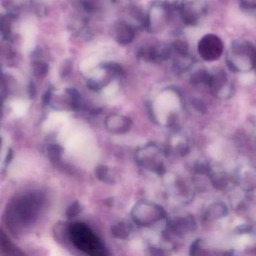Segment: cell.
I'll use <instances>...</instances> for the list:
<instances>
[{"instance_id":"6da1fadb","label":"cell","mask_w":256,"mask_h":256,"mask_svg":"<svg viewBox=\"0 0 256 256\" xmlns=\"http://www.w3.org/2000/svg\"><path fill=\"white\" fill-rule=\"evenodd\" d=\"M41 206L40 198L34 194L16 199L8 205L6 221L12 230L29 226L35 220Z\"/></svg>"},{"instance_id":"7a4b0ae2","label":"cell","mask_w":256,"mask_h":256,"mask_svg":"<svg viewBox=\"0 0 256 256\" xmlns=\"http://www.w3.org/2000/svg\"><path fill=\"white\" fill-rule=\"evenodd\" d=\"M256 50L246 40H236L230 44L226 55V64L234 72H248L254 70Z\"/></svg>"},{"instance_id":"3957f363","label":"cell","mask_w":256,"mask_h":256,"mask_svg":"<svg viewBox=\"0 0 256 256\" xmlns=\"http://www.w3.org/2000/svg\"><path fill=\"white\" fill-rule=\"evenodd\" d=\"M68 235L73 245L83 252L92 256H107V252L98 236L84 223L71 224Z\"/></svg>"},{"instance_id":"277c9868","label":"cell","mask_w":256,"mask_h":256,"mask_svg":"<svg viewBox=\"0 0 256 256\" xmlns=\"http://www.w3.org/2000/svg\"><path fill=\"white\" fill-rule=\"evenodd\" d=\"M164 154L156 144L149 143L136 150L134 158L138 164L152 173L162 175L166 172Z\"/></svg>"},{"instance_id":"5b68a950","label":"cell","mask_w":256,"mask_h":256,"mask_svg":"<svg viewBox=\"0 0 256 256\" xmlns=\"http://www.w3.org/2000/svg\"><path fill=\"white\" fill-rule=\"evenodd\" d=\"M132 218L140 227H150L163 220L166 212L162 206L155 202L140 200L133 206Z\"/></svg>"},{"instance_id":"8992f818","label":"cell","mask_w":256,"mask_h":256,"mask_svg":"<svg viewBox=\"0 0 256 256\" xmlns=\"http://www.w3.org/2000/svg\"><path fill=\"white\" fill-rule=\"evenodd\" d=\"M206 0H184L179 6L181 18L185 24L196 26L208 12Z\"/></svg>"},{"instance_id":"52a82bcc","label":"cell","mask_w":256,"mask_h":256,"mask_svg":"<svg viewBox=\"0 0 256 256\" xmlns=\"http://www.w3.org/2000/svg\"><path fill=\"white\" fill-rule=\"evenodd\" d=\"M170 5L156 2L150 8L146 16L145 28L150 32L161 30L168 22L170 14Z\"/></svg>"},{"instance_id":"ba28073f","label":"cell","mask_w":256,"mask_h":256,"mask_svg":"<svg viewBox=\"0 0 256 256\" xmlns=\"http://www.w3.org/2000/svg\"><path fill=\"white\" fill-rule=\"evenodd\" d=\"M224 44L220 37L214 34H208L200 38L198 44V52L202 59L215 61L222 54Z\"/></svg>"},{"instance_id":"9c48e42d","label":"cell","mask_w":256,"mask_h":256,"mask_svg":"<svg viewBox=\"0 0 256 256\" xmlns=\"http://www.w3.org/2000/svg\"><path fill=\"white\" fill-rule=\"evenodd\" d=\"M211 94L218 100H227L232 96L233 86L224 72L218 71L210 74L208 85Z\"/></svg>"},{"instance_id":"30bf717a","label":"cell","mask_w":256,"mask_h":256,"mask_svg":"<svg viewBox=\"0 0 256 256\" xmlns=\"http://www.w3.org/2000/svg\"><path fill=\"white\" fill-rule=\"evenodd\" d=\"M196 222L191 214H178L169 218L168 221V230L173 235L178 236H185L196 230Z\"/></svg>"},{"instance_id":"8fae6325","label":"cell","mask_w":256,"mask_h":256,"mask_svg":"<svg viewBox=\"0 0 256 256\" xmlns=\"http://www.w3.org/2000/svg\"><path fill=\"white\" fill-rule=\"evenodd\" d=\"M104 126L109 132L122 134L128 132L132 130L133 122L128 116L118 114H112L106 118Z\"/></svg>"},{"instance_id":"7c38bea8","label":"cell","mask_w":256,"mask_h":256,"mask_svg":"<svg viewBox=\"0 0 256 256\" xmlns=\"http://www.w3.org/2000/svg\"><path fill=\"white\" fill-rule=\"evenodd\" d=\"M112 36L118 44L126 46L132 42L136 37V30L126 22L120 20L114 25Z\"/></svg>"},{"instance_id":"4fadbf2b","label":"cell","mask_w":256,"mask_h":256,"mask_svg":"<svg viewBox=\"0 0 256 256\" xmlns=\"http://www.w3.org/2000/svg\"><path fill=\"white\" fill-rule=\"evenodd\" d=\"M168 150L176 156H185L190 152L188 138L182 133H174L168 140Z\"/></svg>"},{"instance_id":"5bb4252c","label":"cell","mask_w":256,"mask_h":256,"mask_svg":"<svg viewBox=\"0 0 256 256\" xmlns=\"http://www.w3.org/2000/svg\"><path fill=\"white\" fill-rule=\"evenodd\" d=\"M175 196L184 203L192 202L194 196L193 184L186 178H178L174 184Z\"/></svg>"},{"instance_id":"9a60e30c","label":"cell","mask_w":256,"mask_h":256,"mask_svg":"<svg viewBox=\"0 0 256 256\" xmlns=\"http://www.w3.org/2000/svg\"><path fill=\"white\" fill-rule=\"evenodd\" d=\"M238 180L245 191H252L256 186V170L251 166H244L238 172Z\"/></svg>"},{"instance_id":"2e32d148","label":"cell","mask_w":256,"mask_h":256,"mask_svg":"<svg viewBox=\"0 0 256 256\" xmlns=\"http://www.w3.org/2000/svg\"><path fill=\"white\" fill-rule=\"evenodd\" d=\"M228 208L222 202H214L206 208L204 214V220L206 222H215L227 216Z\"/></svg>"},{"instance_id":"e0dca14e","label":"cell","mask_w":256,"mask_h":256,"mask_svg":"<svg viewBox=\"0 0 256 256\" xmlns=\"http://www.w3.org/2000/svg\"><path fill=\"white\" fill-rule=\"evenodd\" d=\"M208 175L210 178L212 185L218 190H224L229 185L230 179L224 170L220 168H212L210 167Z\"/></svg>"},{"instance_id":"ac0fdd59","label":"cell","mask_w":256,"mask_h":256,"mask_svg":"<svg viewBox=\"0 0 256 256\" xmlns=\"http://www.w3.org/2000/svg\"><path fill=\"white\" fill-rule=\"evenodd\" d=\"M176 55V58L173 64L174 71L176 74H182L191 68L193 64V59L190 54Z\"/></svg>"},{"instance_id":"d6986e66","label":"cell","mask_w":256,"mask_h":256,"mask_svg":"<svg viewBox=\"0 0 256 256\" xmlns=\"http://www.w3.org/2000/svg\"><path fill=\"white\" fill-rule=\"evenodd\" d=\"M132 230V226L127 221L118 222L112 227V234L118 239H127L131 234Z\"/></svg>"},{"instance_id":"ffe728a7","label":"cell","mask_w":256,"mask_h":256,"mask_svg":"<svg viewBox=\"0 0 256 256\" xmlns=\"http://www.w3.org/2000/svg\"><path fill=\"white\" fill-rule=\"evenodd\" d=\"M138 58L145 62H158L157 60L156 47V46H144L139 50Z\"/></svg>"},{"instance_id":"44dd1931","label":"cell","mask_w":256,"mask_h":256,"mask_svg":"<svg viewBox=\"0 0 256 256\" xmlns=\"http://www.w3.org/2000/svg\"><path fill=\"white\" fill-rule=\"evenodd\" d=\"M96 174L100 180L106 182V184H114L115 180L112 170L110 168L104 164H100L96 168Z\"/></svg>"},{"instance_id":"7402d4cb","label":"cell","mask_w":256,"mask_h":256,"mask_svg":"<svg viewBox=\"0 0 256 256\" xmlns=\"http://www.w3.org/2000/svg\"><path fill=\"white\" fill-rule=\"evenodd\" d=\"M210 73L205 70H199L192 74L190 78V83L192 84L199 86V85H206L209 84Z\"/></svg>"},{"instance_id":"603a6c76","label":"cell","mask_w":256,"mask_h":256,"mask_svg":"<svg viewBox=\"0 0 256 256\" xmlns=\"http://www.w3.org/2000/svg\"><path fill=\"white\" fill-rule=\"evenodd\" d=\"M102 68L108 72L112 76H124V70L120 64L114 62H108L102 64Z\"/></svg>"},{"instance_id":"cb8c5ba5","label":"cell","mask_w":256,"mask_h":256,"mask_svg":"<svg viewBox=\"0 0 256 256\" xmlns=\"http://www.w3.org/2000/svg\"><path fill=\"white\" fill-rule=\"evenodd\" d=\"M172 52H174L176 54H190V48L188 44L182 40H176L172 44Z\"/></svg>"},{"instance_id":"d4e9b609","label":"cell","mask_w":256,"mask_h":256,"mask_svg":"<svg viewBox=\"0 0 256 256\" xmlns=\"http://www.w3.org/2000/svg\"><path fill=\"white\" fill-rule=\"evenodd\" d=\"M0 248H2V251L6 252V253L12 251L14 254V246L10 242V240L8 239V236L6 235V234L2 230H0Z\"/></svg>"},{"instance_id":"484cf974","label":"cell","mask_w":256,"mask_h":256,"mask_svg":"<svg viewBox=\"0 0 256 256\" xmlns=\"http://www.w3.org/2000/svg\"><path fill=\"white\" fill-rule=\"evenodd\" d=\"M12 30V18L10 16H2L0 18V32L4 36L10 35Z\"/></svg>"},{"instance_id":"4316f807","label":"cell","mask_w":256,"mask_h":256,"mask_svg":"<svg viewBox=\"0 0 256 256\" xmlns=\"http://www.w3.org/2000/svg\"><path fill=\"white\" fill-rule=\"evenodd\" d=\"M48 71V66L46 62H36L34 66V74L37 76L46 74Z\"/></svg>"},{"instance_id":"83f0119b","label":"cell","mask_w":256,"mask_h":256,"mask_svg":"<svg viewBox=\"0 0 256 256\" xmlns=\"http://www.w3.org/2000/svg\"><path fill=\"white\" fill-rule=\"evenodd\" d=\"M210 167V166L206 162H198L194 164V170L196 174H208Z\"/></svg>"},{"instance_id":"f1b7e54d","label":"cell","mask_w":256,"mask_h":256,"mask_svg":"<svg viewBox=\"0 0 256 256\" xmlns=\"http://www.w3.org/2000/svg\"><path fill=\"white\" fill-rule=\"evenodd\" d=\"M192 106L196 109L197 112L200 114L206 113L208 110L206 104H205L204 102L200 98H194L192 100Z\"/></svg>"},{"instance_id":"f546056e","label":"cell","mask_w":256,"mask_h":256,"mask_svg":"<svg viewBox=\"0 0 256 256\" xmlns=\"http://www.w3.org/2000/svg\"><path fill=\"white\" fill-rule=\"evenodd\" d=\"M80 210H82V208H80V204L74 202L67 210L66 216L70 218H72V217L76 216L80 212Z\"/></svg>"},{"instance_id":"4dcf8cb0","label":"cell","mask_w":256,"mask_h":256,"mask_svg":"<svg viewBox=\"0 0 256 256\" xmlns=\"http://www.w3.org/2000/svg\"><path fill=\"white\" fill-rule=\"evenodd\" d=\"M202 240L198 239L192 244L190 250V254H191V256H196V254H198V251H200V244H202Z\"/></svg>"},{"instance_id":"1f68e13d","label":"cell","mask_w":256,"mask_h":256,"mask_svg":"<svg viewBox=\"0 0 256 256\" xmlns=\"http://www.w3.org/2000/svg\"><path fill=\"white\" fill-rule=\"evenodd\" d=\"M72 62L70 60H66L65 62H62V65L60 66V74H70L72 70Z\"/></svg>"},{"instance_id":"d6a6232c","label":"cell","mask_w":256,"mask_h":256,"mask_svg":"<svg viewBox=\"0 0 256 256\" xmlns=\"http://www.w3.org/2000/svg\"><path fill=\"white\" fill-rule=\"evenodd\" d=\"M236 230H238V232H239V233H244V232H250V230H251V229H250V227H247V226H239V227H238Z\"/></svg>"},{"instance_id":"836d02e7","label":"cell","mask_w":256,"mask_h":256,"mask_svg":"<svg viewBox=\"0 0 256 256\" xmlns=\"http://www.w3.org/2000/svg\"><path fill=\"white\" fill-rule=\"evenodd\" d=\"M1 144H2V140L0 138V150H1Z\"/></svg>"}]
</instances>
